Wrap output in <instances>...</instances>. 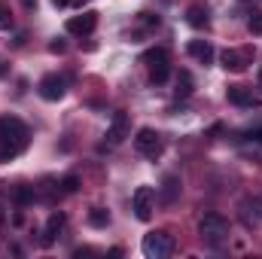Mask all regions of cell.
<instances>
[{
  "label": "cell",
  "instance_id": "obj_1",
  "mask_svg": "<svg viewBox=\"0 0 262 259\" xmlns=\"http://www.w3.org/2000/svg\"><path fill=\"white\" fill-rule=\"evenodd\" d=\"M28 140H31V131L18 116H0V162H9L18 153H25Z\"/></svg>",
  "mask_w": 262,
  "mask_h": 259
},
{
  "label": "cell",
  "instance_id": "obj_2",
  "mask_svg": "<svg viewBox=\"0 0 262 259\" xmlns=\"http://www.w3.org/2000/svg\"><path fill=\"white\" fill-rule=\"evenodd\" d=\"M198 235H201V241H204L207 247H223V244H229V220H226L223 213L210 210V213L201 217Z\"/></svg>",
  "mask_w": 262,
  "mask_h": 259
},
{
  "label": "cell",
  "instance_id": "obj_3",
  "mask_svg": "<svg viewBox=\"0 0 262 259\" xmlns=\"http://www.w3.org/2000/svg\"><path fill=\"white\" fill-rule=\"evenodd\" d=\"M140 250H143L146 259H168L171 250H174V241H171L168 232H149V235H143Z\"/></svg>",
  "mask_w": 262,
  "mask_h": 259
},
{
  "label": "cell",
  "instance_id": "obj_4",
  "mask_svg": "<svg viewBox=\"0 0 262 259\" xmlns=\"http://www.w3.org/2000/svg\"><path fill=\"white\" fill-rule=\"evenodd\" d=\"M134 149L143 156V159H159L162 156V149H165V140H162V134L156 128H140L137 131V137H134Z\"/></svg>",
  "mask_w": 262,
  "mask_h": 259
},
{
  "label": "cell",
  "instance_id": "obj_5",
  "mask_svg": "<svg viewBox=\"0 0 262 259\" xmlns=\"http://www.w3.org/2000/svg\"><path fill=\"white\" fill-rule=\"evenodd\" d=\"M131 207H134V217L140 223H146L156 210V189L152 186H137L134 195H131Z\"/></svg>",
  "mask_w": 262,
  "mask_h": 259
},
{
  "label": "cell",
  "instance_id": "obj_6",
  "mask_svg": "<svg viewBox=\"0 0 262 259\" xmlns=\"http://www.w3.org/2000/svg\"><path fill=\"white\" fill-rule=\"evenodd\" d=\"M37 92H40L43 101H61V98L67 95V79L58 76V73H46V76L40 79Z\"/></svg>",
  "mask_w": 262,
  "mask_h": 259
},
{
  "label": "cell",
  "instance_id": "obj_7",
  "mask_svg": "<svg viewBox=\"0 0 262 259\" xmlns=\"http://www.w3.org/2000/svg\"><path fill=\"white\" fill-rule=\"evenodd\" d=\"M250 58H253V49H244V52H238V49H223V52H220V64L226 67V70H232V73L247 70Z\"/></svg>",
  "mask_w": 262,
  "mask_h": 259
},
{
  "label": "cell",
  "instance_id": "obj_8",
  "mask_svg": "<svg viewBox=\"0 0 262 259\" xmlns=\"http://www.w3.org/2000/svg\"><path fill=\"white\" fill-rule=\"evenodd\" d=\"M98 28V12H82V15H73V18H67V34H73V37H85V34H92Z\"/></svg>",
  "mask_w": 262,
  "mask_h": 259
},
{
  "label": "cell",
  "instance_id": "obj_9",
  "mask_svg": "<svg viewBox=\"0 0 262 259\" xmlns=\"http://www.w3.org/2000/svg\"><path fill=\"white\" fill-rule=\"evenodd\" d=\"M128 113H113V119H110V128H107V146H119L125 137H128Z\"/></svg>",
  "mask_w": 262,
  "mask_h": 259
},
{
  "label": "cell",
  "instance_id": "obj_10",
  "mask_svg": "<svg viewBox=\"0 0 262 259\" xmlns=\"http://www.w3.org/2000/svg\"><path fill=\"white\" fill-rule=\"evenodd\" d=\"M67 226V217L61 213V210H55V213H49V220H46V226H43V247H52L55 241H58V235L64 232Z\"/></svg>",
  "mask_w": 262,
  "mask_h": 259
},
{
  "label": "cell",
  "instance_id": "obj_11",
  "mask_svg": "<svg viewBox=\"0 0 262 259\" xmlns=\"http://www.w3.org/2000/svg\"><path fill=\"white\" fill-rule=\"evenodd\" d=\"M226 98H229V104H235V107H253V104H256V98H253V92H250L247 85H229V89H226Z\"/></svg>",
  "mask_w": 262,
  "mask_h": 259
},
{
  "label": "cell",
  "instance_id": "obj_12",
  "mask_svg": "<svg viewBox=\"0 0 262 259\" xmlns=\"http://www.w3.org/2000/svg\"><path fill=\"white\" fill-rule=\"evenodd\" d=\"M177 198H180V180H177L174 174H168V177L162 180V186H159V201L171 207Z\"/></svg>",
  "mask_w": 262,
  "mask_h": 259
},
{
  "label": "cell",
  "instance_id": "obj_13",
  "mask_svg": "<svg viewBox=\"0 0 262 259\" xmlns=\"http://www.w3.org/2000/svg\"><path fill=\"white\" fill-rule=\"evenodd\" d=\"M241 220L247 226H259L262 223V201L259 198H244L241 201Z\"/></svg>",
  "mask_w": 262,
  "mask_h": 259
},
{
  "label": "cell",
  "instance_id": "obj_14",
  "mask_svg": "<svg viewBox=\"0 0 262 259\" xmlns=\"http://www.w3.org/2000/svg\"><path fill=\"white\" fill-rule=\"evenodd\" d=\"M189 55H192L195 61H201V64H210V61H213V46H210L207 40H192V43H189Z\"/></svg>",
  "mask_w": 262,
  "mask_h": 259
},
{
  "label": "cell",
  "instance_id": "obj_15",
  "mask_svg": "<svg viewBox=\"0 0 262 259\" xmlns=\"http://www.w3.org/2000/svg\"><path fill=\"white\" fill-rule=\"evenodd\" d=\"M186 21H189L192 28H207V25H210V9L201 6V3L189 6V9H186Z\"/></svg>",
  "mask_w": 262,
  "mask_h": 259
},
{
  "label": "cell",
  "instance_id": "obj_16",
  "mask_svg": "<svg viewBox=\"0 0 262 259\" xmlns=\"http://www.w3.org/2000/svg\"><path fill=\"white\" fill-rule=\"evenodd\" d=\"M140 61L146 67H156V64H168L171 61V55H168V49L165 46H152V49H146L143 55H140Z\"/></svg>",
  "mask_w": 262,
  "mask_h": 259
},
{
  "label": "cell",
  "instance_id": "obj_17",
  "mask_svg": "<svg viewBox=\"0 0 262 259\" xmlns=\"http://www.w3.org/2000/svg\"><path fill=\"white\" fill-rule=\"evenodd\" d=\"M12 201H15L18 207H28V204H34V201H37L34 186H15V189H12Z\"/></svg>",
  "mask_w": 262,
  "mask_h": 259
},
{
  "label": "cell",
  "instance_id": "obj_18",
  "mask_svg": "<svg viewBox=\"0 0 262 259\" xmlns=\"http://www.w3.org/2000/svg\"><path fill=\"white\" fill-rule=\"evenodd\" d=\"M192 85H195V82H192V73H189V70H180V73H177V89H174L177 98H189V95H192Z\"/></svg>",
  "mask_w": 262,
  "mask_h": 259
},
{
  "label": "cell",
  "instance_id": "obj_19",
  "mask_svg": "<svg viewBox=\"0 0 262 259\" xmlns=\"http://www.w3.org/2000/svg\"><path fill=\"white\" fill-rule=\"evenodd\" d=\"M89 223H92L95 229H107V226H110V213H107L104 207H92V210H89Z\"/></svg>",
  "mask_w": 262,
  "mask_h": 259
},
{
  "label": "cell",
  "instance_id": "obj_20",
  "mask_svg": "<svg viewBox=\"0 0 262 259\" xmlns=\"http://www.w3.org/2000/svg\"><path fill=\"white\" fill-rule=\"evenodd\" d=\"M168 76H171V61H168V64H156V67H149V82L162 85V82H165Z\"/></svg>",
  "mask_w": 262,
  "mask_h": 259
},
{
  "label": "cell",
  "instance_id": "obj_21",
  "mask_svg": "<svg viewBox=\"0 0 262 259\" xmlns=\"http://www.w3.org/2000/svg\"><path fill=\"white\" fill-rule=\"evenodd\" d=\"M12 28V12H9V3L0 0V31H9Z\"/></svg>",
  "mask_w": 262,
  "mask_h": 259
},
{
  "label": "cell",
  "instance_id": "obj_22",
  "mask_svg": "<svg viewBox=\"0 0 262 259\" xmlns=\"http://www.w3.org/2000/svg\"><path fill=\"white\" fill-rule=\"evenodd\" d=\"M58 186H61L64 192H76V189H79V177H76V174H67V177L61 180V183H58Z\"/></svg>",
  "mask_w": 262,
  "mask_h": 259
},
{
  "label": "cell",
  "instance_id": "obj_23",
  "mask_svg": "<svg viewBox=\"0 0 262 259\" xmlns=\"http://www.w3.org/2000/svg\"><path fill=\"white\" fill-rule=\"evenodd\" d=\"M247 28H250V34H262V12H253L247 18Z\"/></svg>",
  "mask_w": 262,
  "mask_h": 259
},
{
  "label": "cell",
  "instance_id": "obj_24",
  "mask_svg": "<svg viewBox=\"0 0 262 259\" xmlns=\"http://www.w3.org/2000/svg\"><path fill=\"white\" fill-rule=\"evenodd\" d=\"M49 52L61 55V52H67V43H64V40H52V43H49Z\"/></svg>",
  "mask_w": 262,
  "mask_h": 259
},
{
  "label": "cell",
  "instance_id": "obj_25",
  "mask_svg": "<svg viewBox=\"0 0 262 259\" xmlns=\"http://www.w3.org/2000/svg\"><path fill=\"white\" fill-rule=\"evenodd\" d=\"M250 140H259V143H262V125H259V128L250 131Z\"/></svg>",
  "mask_w": 262,
  "mask_h": 259
},
{
  "label": "cell",
  "instance_id": "obj_26",
  "mask_svg": "<svg viewBox=\"0 0 262 259\" xmlns=\"http://www.w3.org/2000/svg\"><path fill=\"white\" fill-rule=\"evenodd\" d=\"M21 6H25V9H34V6H37V0H21Z\"/></svg>",
  "mask_w": 262,
  "mask_h": 259
},
{
  "label": "cell",
  "instance_id": "obj_27",
  "mask_svg": "<svg viewBox=\"0 0 262 259\" xmlns=\"http://www.w3.org/2000/svg\"><path fill=\"white\" fill-rule=\"evenodd\" d=\"M70 3H73V6H82V3H85V0H70Z\"/></svg>",
  "mask_w": 262,
  "mask_h": 259
},
{
  "label": "cell",
  "instance_id": "obj_28",
  "mask_svg": "<svg viewBox=\"0 0 262 259\" xmlns=\"http://www.w3.org/2000/svg\"><path fill=\"white\" fill-rule=\"evenodd\" d=\"M3 220H6V213H3V207H0V226H3Z\"/></svg>",
  "mask_w": 262,
  "mask_h": 259
},
{
  "label": "cell",
  "instance_id": "obj_29",
  "mask_svg": "<svg viewBox=\"0 0 262 259\" xmlns=\"http://www.w3.org/2000/svg\"><path fill=\"white\" fill-rule=\"evenodd\" d=\"M3 73H6V64H3V61H0V76H3Z\"/></svg>",
  "mask_w": 262,
  "mask_h": 259
},
{
  "label": "cell",
  "instance_id": "obj_30",
  "mask_svg": "<svg viewBox=\"0 0 262 259\" xmlns=\"http://www.w3.org/2000/svg\"><path fill=\"white\" fill-rule=\"evenodd\" d=\"M259 85H262V70H259Z\"/></svg>",
  "mask_w": 262,
  "mask_h": 259
}]
</instances>
